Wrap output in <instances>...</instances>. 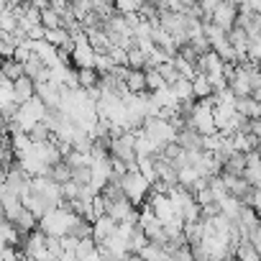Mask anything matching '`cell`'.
<instances>
[{
    "mask_svg": "<svg viewBox=\"0 0 261 261\" xmlns=\"http://www.w3.org/2000/svg\"><path fill=\"white\" fill-rule=\"evenodd\" d=\"M115 230H118V223H115L110 215H100V218L92 223V241H95L97 246H102V243H108V241L115 236Z\"/></svg>",
    "mask_w": 261,
    "mask_h": 261,
    "instance_id": "obj_6",
    "label": "cell"
},
{
    "mask_svg": "<svg viewBox=\"0 0 261 261\" xmlns=\"http://www.w3.org/2000/svg\"><path fill=\"white\" fill-rule=\"evenodd\" d=\"M6 3H8L11 8H16V6H23V3H26V0H6Z\"/></svg>",
    "mask_w": 261,
    "mask_h": 261,
    "instance_id": "obj_32",
    "label": "cell"
},
{
    "mask_svg": "<svg viewBox=\"0 0 261 261\" xmlns=\"http://www.w3.org/2000/svg\"><path fill=\"white\" fill-rule=\"evenodd\" d=\"M115 64H113V59H110V54H97V59H95V69L100 72V74H105V72H110Z\"/></svg>",
    "mask_w": 261,
    "mask_h": 261,
    "instance_id": "obj_30",
    "label": "cell"
},
{
    "mask_svg": "<svg viewBox=\"0 0 261 261\" xmlns=\"http://www.w3.org/2000/svg\"><path fill=\"white\" fill-rule=\"evenodd\" d=\"M258 74H261V64H258Z\"/></svg>",
    "mask_w": 261,
    "mask_h": 261,
    "instance_id": "obj_36",
    "label": "cell"
},
{
    "mask_svg": "<svg viewBox=\"0 0 261 261\" xmlns=\"http://www.w3.org/2000/svg\"><path fill=\"white\" fill-rule=\"evenodd\" d=\"M205 261H210V258H205Z\"/></svg>",
    "mask_w": 261,
    "mask_h": 261,
    "instance_id": "obj_37",
    "label": "cell"
},
{
    "mask_svg": "<svg viewBox=\"0 0 261 261\" xmlns=\"http://www.w3.org/2000/svg\"><path fill=\"white\" fill-rule=\"evenodd\" d=\"M29 136L34 144H46V141H54V134H51V128L46 123H36L31 130H29Z\"/></svg>",
    "mask_w": 261,
    "mask_h": 261,
    "instance_id": "obj_19",
    "label": "cell"
},
{
    "mask_svg": "<svg viewBox=\"0 0 261 261\" xmlns=\"http://www.w3.org/2000/svg\"><path fill=\"white\" fill-rule=\"evenodd\" d=\"M139 256H141L144 261H169L167 246H164V243H156V241H149V243L139 251Z\"/></svg>",
    "mask_w": 261,
    "mask_h": 261,
    "instance_id": "obj_11",
    "label": "cell"
},
{
    "mask_svg": "<svg viewBox=\"0 0 261 261\" xmlns=\"http://www.w3.org/2000/svg\"><path fill=\"white\" fill-rule=\"evenodd\" d=\"M169 90L174 92V97L179 100V102H190V100H195V95H192V82L190 80H177L174 85H169Z\"/></svg>",
    "mask_w": 261,
    "mask_h": 261,
    "instance_id": "obj_15",
    "label": "cell"
},
{
    "mask_svg": "<svg viewBox=\"0 0 261 261\" xmlns=\"http://www.w3.org/2000/svg\"><path fill=\"white\" fill-rule=\"evenodd\" d=\"M0 74H6L8 80H13V82H16L18 77H23V74H26V69H23V64H21L18 59H13V57H11V59H3V64H0Z\"/></svg>",
    "mask_w": 261,
    "mask_h": 261,
    "instance_id": "obj_17",
    "label": "cell"
},
{
    "mask_svg": "<svg viewBox=\"0 0 261 261\" xmlns=\"http://www.w3.org/2000/svg\"><path fill=\"white\" fill-rule=\"evenodd\" d=\"M169 261H195V251L190 243H179L177 248L169 251Z\"/></svg>",
    "mask_w": 261,
    "mask_h": 261,
    "instance_id": "obj_25",
    "label": "cell"
},
{
    "mask_svg": "<svg viewBox=\"0 0 261 261\" xmlns=\"http://www.w3.org/2000/svg\"><path fill=\"white\" fill-rule=\"evenodd\" d=\"M223 3V0H197V6H200V13H202V21H210L213 13L218 11V6Z\"/></svg>",
    "mask_w": 261,
    "mask_h": 261,
    "instance_id": "obj_27",
    "label": "cell"
},
{
    "mask_svg": "<svg viewBox=\"0 0 261 261\" xmlns=\"http://www.w3.org/2000/svg\"><path fill=\"white\" fill-rule=\"evenodd\" d=\"M120 190H123V195L134 202L136 207H141V205L149 200V195L154 192V185H151V182L139 172V167H136V169H128V172L123 174Z\"/></svg>",
    "mask_w": 261,
    "mask_h": 261,
    "instance_id": "obj_1",
    "label": "cell"
},
{
    "mask_svg": "<svg viewBox=\"0 0 261 261\" xmlns=\"http://www.w3.org/2000/svg\"><path fill=\"white\" fill-rule=\"evenodd\" d=\"M236 16H238V8L236 6H230L228 0H223V3L218 6V11L213 13V18H210V23H215V26H220L223 31H230L233 26H236Z\"/></svg>",
    "mask_w": 261,
    "mask_h": 261,
    "instance_id": "obj_8",
    "label": "cell"
},
{
    "mask_svg": "<svg viewBox=\"0 0 261 261\" xmlns=\"http://www.w3.org/2000/svg\"><path fill=\"white\" fill-rule=\"evenodd\" d=\"M146 85H149V92H154V90H162V87H167V82L162 80L159 69H146Z\"/></svg>",
    "mask_w": 261,
    "mask_h": 261,
    "instance_id": "obj_29",
    "label": "cell"
},
{
    "mask_svg": "<svg viewBox=\"0 0 261 261\" xmlns=\"http://www.w3.org/2000/svg\"><path fill=\"white\" fill-rule=\"evenodd\" d=\"M95 59H97V51L87 41H80L72 46V67L74 69H95Z\"/></svg>",
    "mask_w": 261,
    "mask_h": 261,
    "instance_id": "obj_4",
    "label": "cell"
},
{
    "mask_svg": "<svg viewBox=\"0 0 261 261\" xmlns=\"http://www.w3.org/2000/svg\"><path fill=\"white\" fill-rule=\"evenodd\" d=\"M258 154H261V144H258Z\"/></svg>",
    "mask_w": 261,
    "mask_h": 261,
    "instance_id": "obj_35",
    "label": "cell"
},
{
    "mask_svg": "<svg viewBox=\"0 0 261 261\" xmlns=\"http://www.w3.org/2000/svg\"><path fill=\"white\" fill-rule=\"evenodd\" d=\"M16 29H18V16H16L13 8L0 13V31H3V34H13Z\"/></svg>",
    "mask_w": 261,
    "mask_h": 261,
    "instance_id": "obj_22",
    "label": "cell"
},
{
    "mask_svg": "<svg viewBox=\"0 0 261 261\" xmlns=\"http://www.w3.org/2000/svg\"><path fill=\"white\" fill-rule=\"evenodd\" d=\"M256 213H258V218H261V207H258V210H256Z\"/></svg>",
    "mask_w": 261,
    "mask_h": 261,
    "instance_id": "obj_34",
    "label": "cell"
},
{
    "mask_svg": "<svg viewBox=\"0 0 261 261\" xmlns=\"http://www.w3.org/2000/svg\"><path fill=\"white\" fill-rule=\"evenodd\" d=\"M246 59H248V62L261 64V36L248 39V51H246Z\"/></svg>",
    "mask_w": 261,
    "mask_h": 261,
    "instance_id": "obj_28",
    "label": "cell"
},
{
    "mask_svg": "<svg viewBox=\"0 0 261 261\" xmlns=\"http://www.w3.org/2000/svg\"><path fill=\"white\" fill-rule=\"evenodd\" d=\"M77 87L85 92L100 87V72L97 69H77Z\"/></svg>",
    "mask_w": 261,
    "mask_h": 261,
    "instance_id": "obj_13",
    "label": "cell"
},
{
    "mask_svg": "<svg viewBox=\"0 0 261 261\" xmlns=\"http://www.w3.org/2000/svg\"><path fill=\"white\" fill-rule=\"evenodd\" d=\"M31 97H36V82L23 74V77H18V80L13 82V100L21 105V102H26V100H31Z\"/></svg>",
    "mask_w": 261,
    "mask_h": 261,
    "instance_id": "obj_10",
    "label": "cell"
},
{
    "mask_svg": "<svg viewBox=\"0 0 261 261\" xmlns=\"http://www.w3.org/2000/svg\"><path fill=\"white\" fill-rule=\"evenodd\" d=\"M141 3H144V0H113V8L120 16H134V13H139Z\"/></svg>",
    "mask_w": 261,
    "mask_h": 261,
    "instance_id": "obj_21",
    "label": "cell"
},
{
    "mask_svg": "<svg viewBox=\"0 0 261 261\" xmlns=\"http://www.w3.org/2000/svg\"><path fill=\"white\" fill-rule=\"evenodd\" d=\"M213 92H215V87H213V82L207 80V74L197 72V74L192 77V95H195V100L213 97Z\"/></svg>",
    "mask_w": 261,
    "mask_h": 261,
    "instance_id": "obj_12",
    "label": "cell"
},
{
    "mask_svg": "<svg viewBox=\"0 0 261 261\" xmlns=\"http://www.w3.org/2000/svg\"><path fill=\"white\" fill-rule=\"evenodd\" d=\"M156 69H159L162 80L167 82V87H169V85H174V82L179 80V72H177V67H174V62H172V59H169V62H164V64H159Z\"/></svg>",
    "mask_w": 261,
    "mask_h": 261,
    "instance_id": "obj_26",
    "label": "cell"
},
{
    "mask_svg": "<svg viewBox=\"0 0 261 261\" xmlns=\"http://www.w3.org/2000/svg\"><path fill=\"white\" fill-rule=\"evenodd\" d=\"M49 179H54L57 185H67V182H72V169H69V164L62 159V162H57L51 169H49Z\"/></svg>",
    "mask_w": 261,
    "mask_h": 261,
    "instance_id": "obj_16",
    "label": "cell"
},
{
    "mask_svg": "<svg viewBox=\"0 0 261 261\" xmlns=\"http://www.w3.org/2000/svg\"><path fill=\"white\" fill-rule=\"evenodd\" d=\"M172 62H174V67H177L179 77H182V80H190V82H192V77L197 74V64L187 62V59H185V57H179V54H177V57H174Z\"/></svg>",
    "mask_w": 261,
    "mask_h": 261,
    "instance_id": "obj_20",
    "label": "cell"
},
{
    "mask_svg": "<svg viewBox=\"0 0 261 261\" xmlns=\"http://www.w3.org/2000/svg\"><path fill=\"white\" fill-rule=\"evenodd\" d=\"M146 62H149V54L141 51L139 46H130L128 49V69H146Z\"/></svg>",
    "mask_w": 261,
    "mask_h": 261,
    "instance_id": "obj_18",
    "label": "cell"
},
{
    "mask_svg": "<svg viewBox=\"0 0 261 261\" xmlns=\"http://www.w3.org/2000/svg\"><path fill=\"white\" fill-rule=\"evenodd\" d=\"M41 26H44L46 31H51V29H64V21H62V16L54 13L51 8H44V11H41Z\"/></svg>",
    "mask_w": 261,
    "mask_h": 261,
    "instance_id": "obj_23",
    "label": "cell"
},
{
    "mask_svg": "<svg viewBox=\"0 0 261 261\" xmlns=\"http://www.w3.org/2000/svg\"><path fill=\"white\" fill-rule=\"evenodd\" d=\"M236 102H238V97L233 95L230 87H223V90H215L213 92V108L215 105H233L236 108Z\"/></svg>",
    "mask_w": 261,
    "mask_h": 261,
    "instance_id": "obj_24",
    "label": "cell"
},
{
    "mask_svg": "<svg viewBox=\"0 0 261 261\" xmlns=\"http://www.w3.org/2000/svg\"><path fill=\"white\" fill-rule=\"evenodd\" d=\"M26 3H39V0H26Z\"/></svg>",
    "mask_w": 261,
    "mask_h": 261,
    "instance_id": "obj_33",
    "label": "cell"
},
{
    "mask_svg": "<svg viewBox=\"0 0 261 261\" xmlns=\"http://www.w3.org/2000/svg\"><path fill=\"white\" fill-rule=\"evenodd\" d=\"M36 97H39L49 110H59V105H62V87L54 85L51 80L36 82Z\"/></svg>",
    "mask_w": 261,
    "mask_h": 261,
    "instance_id": "obj_5",
    "label": "cell"
},
{
    "mask_svg": "<svg viewBox=\"0 0 261 261\" xmlns=\"http://www.w3.org/2000/svg\"><path fill=\"white\" fill-rule=\"evenodd\" d=\"M72 220H74V213H72L69 207L59 205V207H51L46 215H41V218H39V230H41V233H46V236L64 238V236L69 233Z\"/></svg>",
    "mask_w": 261,
    "mask_h": 261,
    "instance_id": "obj_2",
    "label": "cell"
},
{
    "mask_svg": "<svg viewBox=\"0 0 261 261\" xmlns=\"http://www.w3.org/2000/svg\"><path fill=\"white\" fill-rule=\"evenodd\" d=\"M202 141H205V136L200 134V130H195L192 125H182L177 130V144L185 151H205L202 149Z\"/></svg>",
    "mask_w": 261,
    "mask_h": 261,
    "instance_id": "obj_7",
    "label": "cell"
},
{
    "mask_svg": "<svg viewBox=\"0 0 261 261\" xmlns=\"http://www.w3.org/2000/svg\"><path fill=\"white\" fill-rule=\"evenodd\" d=\"M248 241H251V243H253V248L261 253V225H258V228L251 233V238H248Z\"/></svg>",
    "mask_w": 261,
    "mask_h": 261,
    "instance_id": "obj_31",
    "label": "cell"
},
{
    "mask_svg": "<svg viewBox=\"0 0 261 261\" xmlns=\"http://www.w3.org/2000/svg\"><path fill=\"white\" fill-rule=\"evenodd\" d=\"M125 87L130 95H146L149 85H146V69H128L125 74Z\"/></svg>",
    "mask_w": 261,
    "mask_h": 261,
    "instance_id": "obj_9",
    "label": "cell"
},
{
    "mask_svg": "<svg viewBox=\"0 0 261 261\" xmlns=\"http://www.w3.org/2000/svg\"><path fill=\"white\" fill-rule=\"evenodd\" d=\"M13 225H16L21 233H31V230H36V228H39V218H36L31 210H26V207H23V210L18 213V218L13 220Z\"/></svg>",
    "mask_w": 261,
    "mask_h": 261,
    "instance_id": "obj_14",
    "label": "cell"
},
{
    "mask_svg": "<svg viewBox=\"0 0 261 261\" xmlns=\"http://www.w3.org/2000/svg\"><path fill=\"white\" fill-rule=\"evenodd\" d=\"M141 130H144V134H146L159 149H164L167 144H174V141H177V125H174L172 120L162 118V115H149V118L144 120Z\"/></svg>",
    "mask_w": 261,
    "mask_h": 261,
    "instance_id": "obj_3",
    "label": "cell"
}]
</instances>
